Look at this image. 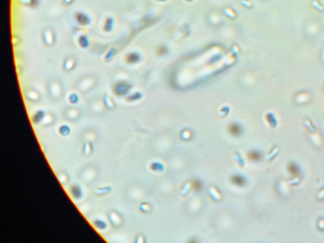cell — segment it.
I'll return each mask as SVG.
<instances>
[{"label": "cell", "instance_id": "1", "mask_svg": "<svg viewBox=\"0 0 324 243\" xmlns=\"http://www.w3.org/2000/svg\"><path fill=\"white\" fill-rule=\"evenodd\" d=\"M230 132L234 136H238L240 132V129L239 126L236 124H232L229 127Z\"/></svg>", "mask_w": 324, "mask_h": 243}]
</instances>
